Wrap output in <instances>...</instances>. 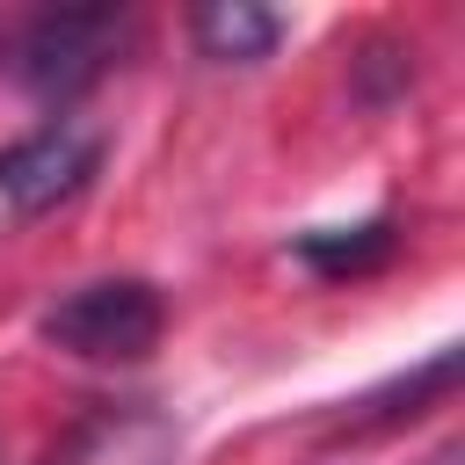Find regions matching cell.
<instances>
[{
  "label": "cell",
  "mask_w": 465,
  "mask_h": 465,
  "mask_svg": "<svg viewBox=\"0 0 465 465\" xmlns=\"http://www.w3.org/2000/svg\"><path fill=\"white\" fill-rule=\"evenodd\" d=\"M160 291L138 276H109V283H80L44 312V341H58L65 356L87 363H138L160 341Z\"/></svg>",
  "instance_id": "cell-1"
},
{
  "label": "cell",
  "mask_w": 465,
  "mask_h": 465,
  "mask_svg": "<svg viewBox=\"0 0 465 465\" xmlns=\"http://www.w3.org/2000/svg\"><path fill=\"white\" fill-rule=\"evenodd\" d=\"M94 160H102V145H94L87 131L44 124V131H29V138H15V145L0 153V196H7L15 211H51V203H65L73 189H87Z\"/></svg>",
  "instance_id": "cell-2"
},
{
  "label": "cell",
  "mask_w": 465,
  "mask_h": 465,
  "mask_svg": "<svg viewBox=\"0 0 465 465\" xmlns=\"http://www.w3.org/2000/svg\"><path fill=\"white\" fill-rule=\"evenodd\" d=\"M174 421L160 407H94L44 465H174Z\"/></svg>",
  "instance_id": "cell-3"
},
{
  "label": "cell",
  "mask_w": 465,
  "mask_h": 465,
  "mask_svg": "<svg viewBox=\"0 0 465 465\" xmlns=\"http://www.w3.org/2000/svg\"><path fill=\"white\" fill-rule=\"evenodd\" d=\"M102 36H109V15H58V22H44L36 29V44H29V87H44V94H73L80 80H94V65H102Z\"/></svg>",
  "instance_id": "cell-4"
},
{
  "label": "cell",
  "mask_w": 465,
  "mask_h": 465,
  "mask_svg": "<svg viewBox=\"0 0 465 465\" xmlns=\"http://www.w3.org/2000/svg\"><path fill=\"white\" fill-rule=\"evenodd\" d=\"M276 36H283V22L269 7H247V0H211L196 15V44L211 58H262Z\"/></svg>",
  "instance_id": "cell-5"
},
{
  "label": "cell",
  "mask_w": 465,
  "mask_h": 465,
  "mask_svg": "<svg viewBox=\"0 0 465 465\" xmlns=\"http://www.w3.org/2000/svg\"><path fill=\"white\" fill-rule=\"evenodd\" d=\"M392 247V225L385 218H371V225H356V232H312V240H298V254L312 262V269H327V276H356V269H371L378 254Z\"/></svg>",
  "instance_id": "cell-6"
}]
</instances>
